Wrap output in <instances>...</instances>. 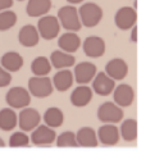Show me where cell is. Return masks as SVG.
Returning <instances> with one entry per match:
<instances>
[{"label":"cell","mask_w":146,"mask_h":155,"mask_svg":"<svg viewBox=\"0 0 146 155\" xmlns=\"http://www.w3.org/2000/svg\"><path fill=\"white\" fill-rule=\"evenodd\" d=\"M73 73L69 69H60L57 74L53 77V87H55L59 92H64L69 90L71 86L73 85Z\"/></svg>","instance_id":"23"},{"label":"cell","mask_w":146,"mask_h":155,"mask_svg":"<svg viewBox=\"0 0 146 155\" xmlns=\"http://www.w3.org/2000/svg\"><path fill=\"white\" fill-rule=\"evenodd\" d=\"M13 7V0H0V12L9 10V8Z\"/></svg>","instance_id":"32"},{"label":"cell","mask_w":146,"mask_h":155,"mask_svg":"<svg viewBox=\"0 0 146 155\" xmlns=\"http://www.w3.org/2000/svg\"><path fill=\"white\" fill-rule=\"evenodd\" d=\"M58 45H59L61 51L73 54L78 50V48H80L81 38L76 32H65V34H63L59 37Z\"/></svg>","instance_id":"20"},{"label":"cell","mask_w":146,"mask_h":155,"mask_svg":"<svg viewBox=\"0 0 146 155\" xmlns=\"http://www.w3.org/2000/svg\"><path fill=\"white\" fill-rule=\"evenodd\" d=\"M54 90L51 78L48 76L37 77L33 76L28 80V92L30 95L35 96L37 99H44L51 95Z\"/></svg>","instance_id":"3"},{"label":"cell","mask_w":146,"mask_h":155,"mask_svg":"<svg viewBox=\"0 0 146 155\" xmlns=\"http://www.w3.org/2000/svg\"><path fill=\"white\" fill-rule=\"evenodd\" d=\"M92 95L94 91L91 87H88L87 85H80L71 94V104L73 107L83 108L92 100Z\"/></svg>","instance_id":"16"},{"label":"cell","mask_w":146,"mask_h":155,"mask_svg":"<svg viewBox=\"0 0 146 155\" xmlns=\"http://www.w3.org/2000/svg\"><path fill=\"white\" fill-rule=\"evenodd\" d=\"M77 12H78V17H80V21H81V25H83L85 27H88V28L96 27L103 18V9L96 3L82 4Z\"/></svg>","instance_id":"1"},{"label":"cell","mask_w":146,"mask_h":155,"mask_svg":"<svg viewBox=\"0 0 146 155\" xmlns=\"http://www.w3.org/2000/svg\"><path fill=\"white\" fill-rule=\"evenodd\" d=\"M41 115L35 108H23L18 114V126L23 132H32L40 124Z\"/></svg>","instance_id":"7"},{"label":"cell","mask_w":146,"mask_h":155,"mask_svg":"<svg viewBox=\"0 0 146 155\" xmlns=\"http://www.w3.org/2000/svg\"><path fill=\"white\" fill-rule=\"evenodd\" d=\"M123 109L111 101L103 103L98 109V119L104 124H115L123 119Z\"/></svg>","instance_id":"4"},{"label":"cell","mask_w":146,"mask_h":155,"mask_svg":"<svg viewBox=\"0 0 146 155\" xmlns=\"http://www.w3.org/2000/svg\"><path fill=\"white\" fill-rule=\"evenodd\" d=\"M31 71L32 73L37 77H44L48 76L51 71V64L50 60L46 57H37L32 60L31 63Z\"/></svg>","instance_id":"27"},{"label":"cell","mask_w":146,"mask_h":155,"mask_svg":"<svg viewBox=\"0 0 146 155\" xmlns=\"http://www.w3.org/2000/svg\"><path fill=\"white\" fill-rule=\"evenodd\" d=\"M137 13L136 10L131 7H122L117 10L114 15V23L119 30L126 31L130 30L136 25Z\"/></svg>","instance_id":"9"},{"label":"cell","mask_w":146,"mask_h":155,"mask_svg":"<svg viewBox=\"0 0 146 155\" xmlns=\"http://www.w3.org/2000/svg\"><path fill=\"white\" fill-rule=\"evenodd\" d=\"M114 104H117L119 108H128L131 107L134 100V90L131 85L121 84L113 90Z\"/></svg>","instance_id":"10"},{"label":"cell","mask_w":146,"mask_h":155,"mask_svg":"<svg viewBox=\"0 0 146 155\" xmlns=\"http://www.w3.org/2000/svg\"><path fill=\"white\" fill-rule=\"evenodd\" d=\"M137 132H138V127H137V120L133 118H128L126 120L122 122L121 130H119V135L122 138L127 142H132L137 138Z\"/></svg>","instance_id":"26"},{"label":"cell","mask_w":146,"mask_h":155,"mask_svg":"<svg viewBox=\"0 0 146 155\" xmlns=\"http://www.w3.org/2000/svg\"><path fill=\"white\" fill-rule=\"evenodd\" d=\"M58 147H78L76 141V134L72 131H64L55 138Z\"/></svg>","instance_id":"29"},{"label":"cell","mask_w":146,"mask_h":155,"mask_svg":"<svg viewBox=\"0 0 146 155\" xmlns=\"http://www.w3.org/2000/svg\"><path fill=\"white\" fill-rule=\"evenodd\" d=\"M30 145V137L23 131H17L9 137L10 147H27Z\"/></svg>","instance_id":"30"},{"label":"cell","mask_w":146,"mask_h":155,"mask_svg":"<svg viewBox=\"0 0 146 155\" xmlns=\"http://www.w3.org/2000/svg\"><path fill=\"white\" fill-rule=\"evenodd\" d=\"M131 41L132 42H137V26L136 25L131 28Z\"/></svg>","instance_id":"33"},{"label":"cell","mask_w":146,"mask_h":155,"mask_svg":"<svg viewBox=\"0 0 146 155\" xmlns=\"http://www.w3.org/2000/svg\"><path fill=\"white\" fill-rule=\"evenodd\" d=\"M105 73L108 74L111 80L122 81L123 78H126L128 74V64L126 60H123L122 58H114L106 63Z\"/></svg>","instance_id":"13"},{"label":"cell","mask_w":146,"mask_h":155,"mask_svg":"<svg viewBox=\"0 0 146 155\" xmlns=\"http://www.w3.org/2000/svg\"><path fill=\"white\" fill-rule=\"evenodd\" d=\"M0 67L4 68L9 73L10 72H13V73L18 72L23 67V58L17 51H7L0 58Z\"/></svg>","instance_id":"19"},{"label":"cell","mask_w":146,"mask_h":155,"mask_svg":"<svg viewBox=\"0 0 146 155\" xmlns=\"http://www.w3.org/2000/svg\"><path fill=\"white\" fill-rule=\"evenodd\" d=\"M0 147H5V142H4V140L2 137H0Z\"/></svg>","instance_id":"35"},{"label":"cell","mask_w":146,"mask_h":155,"mask_svg":"<svg viewBox=\"0 0 146 155\" xmlns=\"http://www.w3.org/2000/svg\"><path fill=\"white\" fill-rule=\"evenodd\" d=\"M17 17L15 12L13 10H4L0 12V31H8L17 23Z\"/></svg>","instance_id":"28"},{"label":"cell","mask_w":146,"mask_h":155,"mask_svg":"<svg viewBox=\"0 0 146 155\" xmlns=\"http://www.w3.org/2000/svg\"><path fill=\"white\" fill-rule=\"evenodd\" d=\"M98 141L101 142L105 146H114L119 142V130L114 124H104L96 132Z\"/></svg>","instance_id":"14"},{"label":"cell","mask_w":146,"mask_h":155,"mask_svg":"<svg viewBox=\"0 0 146 155\" xmlns=\"http://www.w3.org/2000/svg\"><path fill=\"white\" fill-rule=\"evenodd\" d=\"M18 124V115L12 108H4L0 110V130L9 132Z\"/></svg>","instance_id":"24"},{"label":"cell","mask_w":146,"mask_h":155,"mask_svg":"<svg viewBox=\"0 0 146 155\" xmlns=\"http://www.w3.org/2000/svg\"><path fill=\"white\" fill-rule=\"evenodd\" d=\"M50 64L51 67L57 68V69H65V68H69L72 65H75L76 63V58L75 55L68 54V53H64L61 50H54L50 55Z\"/></svg>","instance_id":"21"},{"label":"cell","mask_w":146,"mask_h":155,"mask_svg":"<svg viewBox=\"0 0 146 155\" xmlns=\"http://www.w3.org/2000/svg\"><path fill=\"white\" fill-rule=\"evenodd\" d=\"M83 53L90 58H100L105 53V41L100 36H88L83 41Z\"/></svg>","instance_id":"15"},{"label":"cell","mask_w":146,"mask_h":155,"mask_svg":"<svg viewBox=\"0 0 146 155\" xmlns=\"http://www.w3.org/2000/svg\"><path fill=\"white\" fill-rule=\"evenodd\" d=\"M51 9V0H28L26 7V13L30 17H42Z\"/></svg>","instance_id":"22"},{"label":"cell","mask_w":146,"mask_h":155,"mask_svg":"<svg viewBox=\"0 0 146 155\" xmlns=\"http://www.w3.org/2000/svg\"><path fill=\"white\" fill-rule=\"evenodd\" d=\"M17 2H23V0H17Z\"/></svg>","instance_id":"36"},{"label":"cell","mask_w":146,"mask_h":155,"mask_svg":"<svg viewBox=\"0 0 146 155\" xmlns=\"http://www.w3.org/2000/svg\"><path fill=\"white\" fill-rule=\"evenodd\" d=\"M115 81L111 80L105 72H99L92 80V91L100 96H108L113 92Z\"/></svg>","instance_id":"12"},{"label":"cell","mask_w":146,"mask_h":155,"mask_svg":"<svg viewBox=\"0 0 146 155\" xmlns=\"http://www.w3.org/2000/svg\"><path fill=\"white\" fill-rule=\"evenodd\" d=\"M12 82V74L0 67V87H7Z\"/></svg>","instance_id":"31"},{"label":"cell","mask_w":146,"mask_h":155,"mask_svg":"<svg viewBox=\"0 0 146 155\" xmlns=\"http://www.w3.org/2000/svg\"><path fill=\"white\" fill-rule=\"evenodd\" d=\"M59 25L68 32H77L81 30V21L75 5H64L58 10Z\"/></svg>","instance_id":"2"},{"label":"cell","mask_w":146,"mask_h":155,"mask_svg":"<svg viewBox=\"0 0 146 155\" xmlns=\"http://www.w3.org/2000/svg\"><path fill=\"white\" fill-rule=\"evenodd\" d=\"M36 30L44 40H53L60 32V25L54 15H42L37 22Z\"/></svg>","instance_id":"5"},{"label":"cell","mask_w":146,"mask_h":155,"mask_svg":"<svg viewBox=\"0 0 146 155\" xmlns=\"http://www.w3.org/2000/svg\"><path fill=\"white\" fill-rule=\"evenodd\" d=\"M18 41L22 46L25 48H33L36 46L40 41V35L36 30L35 26L26 25L19 30L18 34Z\"/></svg>","instance_id":"18"},{"label":"cell","mask_w":146,"mask_h":155,"mask_svg":"<svg viewBox=\"0 0 146 155\" xmlns=\"http://www.w3.org/2000/svg\"><path fill=\"white\" fill-rule=\"evenodd\" d=\"M44 122H45V126L50 127V128H58L63 124L64 122V113L61 112L60 108L57 107H51V108H48L46 112L44 114Z\"/></svg>","instance_id":"25"},{"label":"cell","mask_w":146,"mask_h":155,"mask_svg":"<svg viewBox=\"0 0 146 155\" xmlns=\"http://www.w3.org/2000/svg\"><path fill=\"white\" fill-rule=\"evenodd\" d=\"M76 141L78 143V147H96L99 145L96 131L92 127H81L76 134Z\"/></svg>","instance_id":"17"},{"label":"cell","mask_w":146,"mask_h":155,"mask_svg":"<svg viewBox=\"0 0 146 155\" xmlns=\"http://www.w3.org/2000/svg\"><path fill=\"white\" fill-rule=\"evenodd\" d=\"M5 100H7V104L9 105V108L23 109L31 104V95L28 90H26V88L21 86H14L7 92Z\"/></svg>","instance_id":"6"},{"label":"cell","mask_w":146,"mask_h":155,"mask_svg":"<svg viewBox=\"0 0 146 155\" xmlns=\"http://www.w3.org/2000/svg\"><path fill=\"white\" fill-rule=\"evenodd\" d=\"M96 65L90 63V62H81L75 67V74H73V80H75L78 85H87L90 84L94 77L96 76Z\"/></svg>","instance_id":"11"},{"label":"cell","mask_w":146,"mask_h":155,"mask_svg":"<svg viewBox=\"0 0 146 155\" xmlns=\"http://www.w3.org/2000/svg\"><path fill=\"white\" fill-rule=\"evenodd\" d=\"M55 138H57V134L55 130L50 128V127L45 124H38L35 130L32 131L30 142H32L36 146H49L54 143Z\"/></svg>","instance_id":"8"},{"label":"cell","mask_w":146,"mask_h":155,"mask_svg":"<svg viewBox=\"0 0 146 155\" xmlns=\"http://www.w3.org/2000/svg\"><path fill=\"white\" fill-rule=\"evenodd\" d=\"M69 3V5H75V4H78V3H82L83 0H67Z\"/></svg>","instance_id":"34"}]
</instances>
